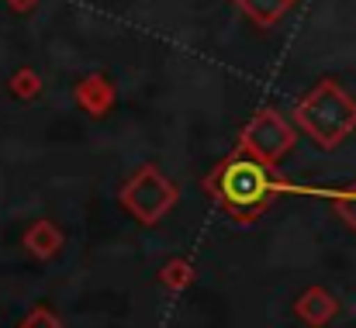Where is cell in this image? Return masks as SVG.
Masks as SVG:
<instances>
[{"label": "cell", "instance_id": "1", "mask_svg": "<svg viewBox=\"0 0 356 328\" xmlns=\"http://www.w3.org/2000/svg\"><path fill=\"white\" fill-rule=\"evenodd\" d=\"M266 194H270V183H266V177H263L259 166H252V163H238V166H232V170L225 173L222 197H225V204L236 211L238 218L256 215V211L263 208Z\"/></svg>", "mask_w": 356, "mask_h": 328}, {"label": "cell", "instance_id": "2", "mask_svg": "<svg viewBox=\"0 0 356 328\" xmlns=\"http://www.w3.org/2000/svg\"><path fill=\"white\" fill-rule=\"evenodd\" d=\"M336 311H339V304L325 294V290H308L301 301H298V315L308 322V325H325V322H332L336 318Z\"/></svg>", "mask_w": 356, "mask_h": 328}, {"label": "cell", "instance_id": "3", "mask_svg": "<svg viewBox=\"0 0 356 328\" xmlns=\"http://www.w3.org/2000/svg\"><path fill=\"white\" fill-rule=\"evenodd\" d=\"M339 211H343V218L356 228V187L350 190V194H343V197H339Z\"/></svg>", "mask_w": 356, "mask_h": 328}, {"label": "cell", "instance_id": "4", "mask_svg": "<svg viewBox=\"0 0 356 328\" xmlns=\"http://www.w3.org/2000/svg\"><path fill=\"white\" fill-rule=\"evenodd\" d=\"M24 328H56V325L49 322V315H45V311H38L35 318H28V322H24Z\"/></svg>", "mask_w": 356, "mask_h": 328}]
</instances>
